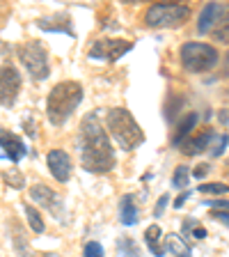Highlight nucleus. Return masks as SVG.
I'll list each match as a JSON object with an SVG mask.
<instances>
[{
    "label": "nucleus",
    "mask_w": 229,
    "mask_h": 257,
    "mask_svg": "<svg viewBox=\"0 0 229 257\" xmlns=\"http://www.w3.org/2000/svg\"><path fill=\"white\" fill-rule=\"evenodd\" d=\"M78 154L80 163L87 172L92 175H106L115 168V150L108 138V131L103 128L101 119L96 112H87L85 117L80 119L78 126Z\"/></svg>",
    "instance_id": "1"
},
{
    "label": "nucleus",
    "mask_w": 229,
    "mask_h": 257,
    "mask_svg": "<svg viewBox=\"0 0 229 257\" xmlns=\"http://www.w3.org/2000/svg\"><path fill=\"white\" fill-rule=\"evenodd\" d=\"M83 101V85L78 80H62L48 92L46 99V115L53 126H62L74 115L78 103Z\"/></svg>",
    "instance_id": "2"
},
{
    "label": "nucleus",
    "mask_w": 229,
    "mask_h": 257,
    "mask_svg": "<svg viewBox=\"0 0 229 257\" xmlns=\"http://www.w3.org/2000/svg\"><path fill=\"white\" fill-rule=\"evenodd\" d=\"M106 124H108L110 136L117 140V145L124 152H133L144 143V131L140 128V124L135 122V117L126 108H112V110H108Z\"/></svg>",
    "instance_id": "3"
},
{
    "label": "nucleus",
    "mask_w": 229,
    "mask_h": 257,
    "mask_svg": "<svg viewBox=\"0 0 229 257\" xmlns=\"http://www.w3.org/2000/svg\"><path fill=\"white\" fill-rule=\"evenodd\" d=\"M19 60L32 76V80H46L51 76V62H48V51L42 42L30 39V42L19 46Z\"/></svg>",
    "instance_id": "4"
},
{
    "label": "nucleus",
    "mask_w": 229,
    "mask_h": 257,
    "mask_svg": "<svg viewBox=\"0 0 229 257\" xmlns=\"http://www.w3.org/2000/svg\"><path fill=\"white\" fill-rule=\"evenodd\" d=\"M190 7L179 3H154L144 14V23L149 28H176L186 23Z\"/></svg>",
    "instance_id": "5"
},
{
    "label": "nucleus",
    "mask_w": 229,
    "mask_h": 257,
    "mask_svg": "<svg viewBox=\"0 0 229 257\" xmlns=\"http://www.w3.org/2000/svg\"><path fill=\"white\" fill-rule=\"evenodd\" d=\"M181 64L183 69L192 71V74H202L218 64V51L211 44L188 42L181 46Z\"/></svg>",
    "instance_id": "6"
},
{
    "label": "nucleus",
    "mask_w": 229,
    "mask_h": 257,
    "mask_svg": "<svg viewBox=\"0 0 229 257\" xmlns=\"http://www.w3.org/2000/svg\"><path fill=\"white\" fill-rule=\"evenodd\" d=\"M133 48V42L128 39H96L90 46V58L92 60H103V62H117L122 55H126Z\"/></svg>",
    "instance_id": "7"
},
{
    "label": "nucleus",
    "mask_w": 229,
    "mask_h": 257,
    "mask_svg": "<svg viewBox=\"0 0 229 257\" xmlns=\"http://www.w3.org/2000/svg\"><path fill=\"white\" fill-rule=\"evenodd\" d=\"M21 92V74L14 64H0V106L12 108Z\"/></svg>",
    "instance_id": "8"
},
{
    "label": "nucleus",
    "mask_w": 229,
    "mask_h": 257,
    "mask_svg": "<svg viewBox=\"0 0 229 257\" xmlns=\"http://www.w3.org/2000/svg\"><path fill=\"white\" fill-rule=\"evenodd\" d=\"M30 198L35 200L37 204H42L46 211H51L53 216L62 218L64 204H62V198H60V195L53 191V188L44 186V184H35V186H30Z\"/></svg>",
    "instance_id": "9"
},
{
    "label": "nucleus",
    "mask_w": 229,
    "mask_h": 257,
    "mask_svg": "<svg viewBox=\"0 0 229 257\" xmlns=\"http://www.w3.org/2000/svg\"><path fill=\"white\" fill-rule=\"evenodd\" d=\"M46 163H48V170L51 175L58 179V182H69L71 177V156L67 154L64 150H51L46 156Z\"/></svg>",
    "instance_id": "10"
},
{
    "label": "nucleus",
    "mask_w": 229,
    "mask_h": 257,
    "mask_svg": "<svg viewBox=\"0 0 229 257\" xmlns=\"http://www.w3.org/2000/svg\"><path fill=\"white\" fill-rule=\"evenodd\" d=\"M0 150H3V154H5L12 163H19V161L28 154L26 143L16 134L7 131V128H0Z\"/></svg>",
    "instance_id": "11"
},
{
    "label": "nucleus",
    "mask_w": 229,
    "mask_h": 257,
    "mask_svg": "<svg viewBox=\"0 0 229 257\" xmlns=\"http://www.w3.org/2000/svg\"><path fill=\"white\" fill-rule=\"evenodd\" d=\"M37 26L42 28L44 32H64V35H69L74 37L76 30L71 26V16L67 12H60V14H53V16H42L37 21Z\"/></svg>",
    "instance_id": "12"
},
{
    "label": "nucleus",
    "mask_w": 229,
    "mask_h": 257,
    "mask_svg": "<svg viewBox=\"0 0 229 257\" xmlns=\"http://www.w3.org/2000/svg\"><path fill=\"white\" fill-rule=\"evenodd\" d=\"M224 12H227V7L220 5V3H208V5H204L202 14H199V21H197L199 35H206V32L213 30V26L224 16Z\"/></svg>",
    "instance_id": "13"
},
{
    "label": "nucleus",
    "mask_w": 229,
    "mask_h": 257,
    "mask_svg": "<svg viewBox=\"0 0 229 257\" xmlns=\"http://www.w3.org/2000/svg\"><path fill=\"white\" fill-rule=\"evenodd\" d=\"M211 140H215V134L213 131H202V134L192 136V138H186L179 147H181L183 154L188 156H195V154H202V152L211 150L208 145H211Z\"/></svg>",
    "instance_id": "14"
},
{
    "label": "nucleus",
    "mask_w": 229,
    "mask_h": 257,
    "mask_svg": "<svg viewBox=\"0 0 229 257\" xmlns=\"http://www.w3.org/2000/svg\"><path fill=\"white\" fill-rule=\"evenodd\" d=\"M119 218L128 227L138 223V207L133 202V195H124L122 198V202H119Z\"/></svg>",
    "instance_id": "15"
},
{
    "label": "nucleus",
    "mask_w": 229,
    "mask_h": 257,
    "mask_svg": "<svg viewBox=\"0 0 229 257\" xmlns=\"http://www.w3.org/2000/svg\"><path fill=\"white\" fill-rule=\"evenodd\" d=\"M197 112H188L186 117L181 119V124H179V126H176V134L172 136V145H176V147H179V145L183 143V140L188 138V136H190V131H192V126H195V124H197Z\"/></svg>",
    "instance_id": "16"
},
{
    "label": "nucleus",
    "mask_w": 229,
    "mask_h": 257,
    "mask_svg": "<svg viewBox=\"0 0 229 257\" xmlns=\"http://www.w3.org/2000/svg\"><path fill=\"white\" fill-rule=\"evenodd\" d=\"M165 250H170L174 257H190V246H188L183 236L179 234H167L165 236Z\"/></svg>",
    "instance_id": "17"
},
{
    "label": "nucleus",
    "mask_w": 229,
    "mask_h": 257,
    "mask_svg": "<svg viewBox=\"0 0 229 257\" xmlns=\"http://www.w3.org/2000/svg\"><path fill=\"white\" fill-rule=\"evenodd\" d=\"M158 239H160V227H158V225H149V227H147V232H144L147 248L151 250V255L163 257V255H165V246H158Z\"/></svg>",
    "instance_id": "18"
},
{
    "label": "nucleus",
    "mask_w": 229,
    "mask_h": 257,
    "mask_svg": "<svg viewBox=\"0 0 229 257\" xmlns=\"http://www.w3.org/2000/svg\"><path fill=\"white\" fill-rule=\"evenodd\" d=\"M12 246H14L19 257H37V252L30 248V243H28L26 234L21 230H12Z\"/></svg>",
    "instance_id": "19"
},
{
    "label": "nucleus",
    "mask_w": 229,
    "mask_h": 257,
    "mask_svg": "<svg viewBox=\"0 0 229 257\" xmlns=\"http://www.w3.org/2000/svg\"><path fill=\"white\" fill-rule=\"evenodd\" d=\"M3 182L10 188H14V191H21L26 186V177H23V172H19V168H7L3 172Z\"/></svg>",
    "instance_id": "20"
},
{
    "label": "nucleus",
    "mask_w": 229,
    "mask_h": 257,
    "mask_svg": "<svg viewBox=\"0 0 229 257\" xmlns=\"http://www.w3.org/2000/svg\"><path fill=\"white\" fill-rule=\"evenodd\" d=\"M211 35H213L215 42H220V44H229V7H227V12H224L222 19H220L218 23H215V28L211 30Z\"/></svg>",
    "instance_id": "21"
},
{
    "label": "nucleus",
    "mask_w": 229,
    "mask_h": 257,
    "mask_svg": "<svg viewBox=\"0 0 229 257\" xmlns=\"http://www.w3.org/2000/svg\"><path fill=\"white\" fill-rule=\"evenodd\" d=\"M26 218H28V223H30V230L32 232L42 234V232L46 230V225H44V220H42V214H39L32 204H26Z\"/></svg>",
    "instance_id": "22"
},
{
    "label": "nucleus",
    "mask_w": 229,
    "mask_h": 257,
    "mask_svg": "<svg viewBox=\"0 0 229 257\" xmlns=\"http://www.w3.org/2000/svg\"><path fill=\"white\" fill-rule=\"evenodd\" d=\"M188 182H190V170H188V166H176L174 175H172V186L186 188Z\"/></svg>",
    "instance_id": "23"
},
{
    "label": "nucleus",
    "mask_w": 229,
    "mask_h": 257,
    "mask_svg": "<svg viewBox=\"0 0 229 257\" xmlns=\"http://www.w3.org/2000/svg\"><path fill=\"white\" fill-rule=\"evenodd\" d=\"M197 188H199V193H204V195H227V193H229L227 184H218V182L202 184V186H197Z\"/></svg>",
    "instance_id": "24"
},
{
    "label": "nucleus",
    "mask_w": 229,
    "mask_h": 257,
    "mask_svg": "<svg viewBox=\"0 0 229 257\" xmlns=\"http://www.w3.org/2000/svg\"><path fill=\"white\" fill-rule=\"evenodd\" d=\"M183 106V96H170V101H167V106H165V119L167 122H172L174 119V115L179 112V108Z\"/></svg>",
    "instance_id": "25"
},
{
    "label": "nucleus",
    "mask_w": 229,
    "mask_h": 257,
    "mask_svg": "<svg viewBox=\"0 0 229 257\" xmlns=\"http://www.w3.org/2000/svg\"><path fill=\"white\" fill-rule=\"evenodd\" d=\"M83 257H103V246L99 241H87L85 250H83Z\"/></svg>",
    "instance_id": "26"
},
{
    "label": "nucleus",
    "mask_w": 229,
    "mask_h": 257,
    "mask_svg": "<svg viewBox=\"0 0 229 257\" xmlns=\"http://www.w3.org/2000/svg\"><path fill=\"white\" fill-rule=\"evenodd\" d=\"M229 145V136H220L218 138V143L211 147V154L213 156H220V154H224V147Z\"/></svg>",
    "instance_id": "27"
},
{
    "label": "nucleus",
    "mask_w": 229,
    "mask_h": 257,
    "mask_svg": "<svg viewBox=\"0 0 229 257\" xmlns=\"http://www.w3.org/2000/svg\"><path fill=\"white\" fill-rule=\"evenodd\" d=\"M211 216H213V218H218L220 223L229 225V211H227V209H211Z\"/></svg>",
    "instance_id": "28"
},
{
    "label": "nucleus",
    "mask_w": 229,
    "mask_h": 257,
    "mask_svg": "<svg viewBox=\"0 0 229 257\" xmlns=\"http://www.w3.org/2000/svg\"><path fill=\"white\" fill-rule=\"evenodd\" d=\"M167 202H170V195H167V193H165V195H160V198H158V204H156V209H154V216H160V214H163V209L167 207Z\"/></svg>",
    "instance_id": "29"
},
{
    "label": "nucleus",
    "mask_w": 229,
    "mask_h": 257,
    "mask_svg": "<svg viewBox=\"0 0 229 257\" xmlns=\"http://www.w3.org/2000/svg\"><path fill=\"white\" fill-rule=\"evenodd\" d=\"M206 172H208V166H206V163H202V166L195 168V172H192V175H195V179H204V177H206Z\"/></svg>",
    "instance_id": "30"
},
{
    "label": "nucleus",
    "mask_w": 229,
    "mask_h": 257,
    "mask_svg": "<svg viewBox=\"0 0 229 257\" xmlns=\"http://www.w3.org/2000/svg\"><path fill=\"white\" fill-rule=\"evenodd\" d=\"M192 236H195V239H204V236H206V230H204V227H195V230H192Z\"/></svg>",
    "instance_id": "31"
},
{
    "label": "nucleus",
    "mask_w": 229,
    "mask_h": 257,
    "mask_svg": "<svg viewBox=\"0 0 229 257\" xmlns=\"http://www.w3.org/2000/svg\"><path fill=\"white\" fill-rule=\"evenodd\" d=\"M222 74H224V78H229V53L222 60Z\"/></svg>",
    "instance_id": "32"
},
{
    "label": "nucleus",
    "mask_w": 229,
    "mask_h": 257,
    "mask_svg": "<svg viewBox=\"0 0 229 257\" xmlns=\"http://www.w3.org/2000/svg\"><path fill=\"white\" fill-rule=\"evenodd\" d=\"M186 200H188V193L179 195V198H176V204H174V207H183V202H186Z\"/></svg>",
    "instance_id": "33"
},
{
    "label": "nucleus",
    "mask_w": 229,
    "mask_h": 257,
    "mask_svg": "<svg viewBox=\"0 0 229 257\" xmlns=\"http://www.w3.org/2000/svg\"><path fill=\"white\" fill-rule=\"evenodd\" d=\"M44 257H58V255H53V252H44Z\"/></svg>",
    "instance_id": "34"
}]
</instances>
